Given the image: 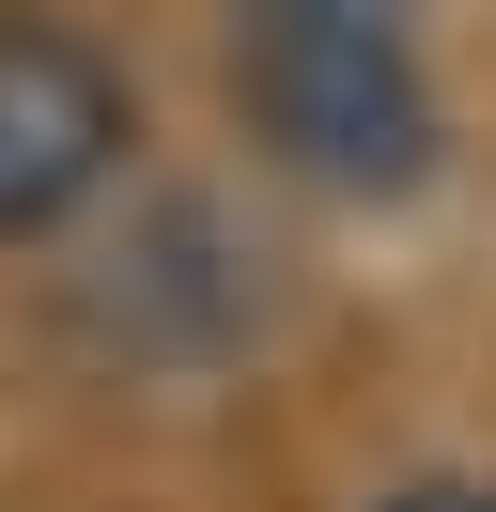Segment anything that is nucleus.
Returning a JSON list of instances; mask_svg holds the SVG:
<instances>
[{
	"label": "nucleus",
	"mask_w": 496,
	"mask_h": 512,
	"mask_svg": "<svg viewBox=\"0 0 496 512\" xmlns=\"http://www.w3.org/2000/svg\"><path fill=\"white\" fill-rule=\"evenodd\" d=\"M233 109L326 202L434 187V140H450L419 0H233Z\"/></svg>",
	"instance_id": "obj_1"
},
{
	"label": "nucleus",
	"mask_w": 496,
	"mask_h": 512,
	"mask_svg": "<svg viewBox=\"0 0 496 512\" xmlns=\"http://www.w3.org/2000/svg\"><path fill=\"white\" fill-rule=\"evenodd\" d=\"M372 512H496V481H388Z\"/></svg>",
	"instance_id": "obj_3"
},
{
	"label": "nucleus",
	"mask_w": 496,
	"mask_h": 512,
	"mask_svg": "<svg viewBox=\"0 0 496 512\" xmlns=\"http://www.w3.org/2000/svg\"><path fill=\"white\" fill-rule=\"evenodd\" d=\"M124 171V78L62 16H0V249L62 233Z\"/></svg>",
	"instance_id": "obj_2"
}]
</instances>
